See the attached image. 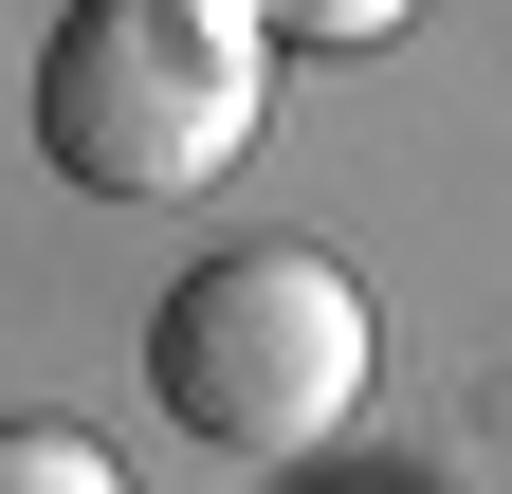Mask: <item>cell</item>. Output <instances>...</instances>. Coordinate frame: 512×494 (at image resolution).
<instances>
[{
  "mask_svg": "<svg viewBox=\"0 0 512 494\" xmlns=\"http://www.w3.org/2000/svg\"><path fill=\"white\" fill-rule=\"evenodd\" d=\"M275 19L256 0H74L37 55V147L74 202H202L275 129Z\"/></svg>",
  "mask_w": 512,
  "mask_h": 494,
  "instance_id": "obj_1",
  "label": "cell"
},
{
  "mask_svg": "<svg viewBox=\"0 0 512 494\" xmlns=\"http://www.w3.org/2000/svg\"><path fill=\"white\" fill-rule=\"evenodd\" d=\"M366 366H384V330H366L348 257H311V238H220V257H183L165 312H147V385H165L183 440H220V458L348 440Z\"/></svg>",
  "mask_w": 512,
  "mask_h": 494,
  "instance_id": "obj_2",
  "label": "cell"
},
{
  "mask_svg": "<svg viewBox=\"0 0 512 494\" xmlns=\"http://www.w3.org/2000/svg\"><path fill=\"white\" fill-rule=\"evenodd\" d=\"M0 494H128L110 440H74V421H0Z\"/></svg>",
  "mask_w": 512,
  "mask_h": 494,
  "instance_id": "obj_3",
  "label": "cell"
},
{
  "mask_svg": "<svg viewBox=\"0 0 512 494\" xmlns=\"http://www.w3.org/2000/svg\"><path fill=\"white\" fill-rule=\"evenodd\" d=\"M256 19H275V55H384L421 0H256Z\"/></svg>",
  "mask_w": 512,
  "mask_h": 494,
  "instance_id": "obj_4",
  "label": "cell"
}]
</instances>
